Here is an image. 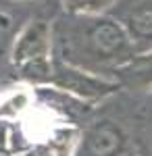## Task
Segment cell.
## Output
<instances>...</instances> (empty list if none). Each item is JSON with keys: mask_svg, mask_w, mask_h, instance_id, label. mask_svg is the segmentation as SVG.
<instances>
[{"mask_svg": "<svg viewBox=\"0 0 152 156\" xmlns=\"http://www.w3.org/2000/svg\"><path fill=\"white\" fill-rule=\"evenodd\" d=\"M121 77L129 85H136L142 90H150L152 92V50L146 54H140L129 62L127 67L121 69Z\"/></svg>", "mask_w": 152, "mask_h": 156, "instance_id": "8992f818", "label": "cell"}, {"mask_svg": "<svg viewBox=\"0 0 152 156\" xmlns=\"http://www.w3.org/2000/svg\"><path fill=\"white\" fill-rule=\"evenodd\" d=\"M0 156H13V154H11V152H6L4 148H0Z\"/></svg>", "mask_w": 152, "mask_h": 156, "instance_id": "ba28073f", "label": "cell"}, {"mask_svg": "<svg viewBox=\"0 0 152 156\" xmlns=\"http://www.w3.org/2000/svg\"><path fill=\"white\" fill-rule=\"evenodd\" d=\"M46 85H52L60 92L71 94L85 102H98V100H104L106 96L115 94L121 87V81L67 65L59 58H52V69H50V77H48Z\"/></svg>", "mask_w": 152, "mask_h": 156, "instance_id": "3957f363", "label": "cell"}, {"mask_svg": "<svg viewBox=\"0 0 152 156\" xmlns=\"http://www.w3.org/2000/svg\"><path fill=\"white\" fill-rule=\"evenodd\" d=\"M69 15H102L115 0H60Z\"/></svg>", "mask_w": 152, "mask_h": 156, "instance_id": "52a82bcc", "label": "cell"}, {"mask_svg": "<svg viewBox=\"0 0 152 156\" xmlns=\"http://www.w3.org/2000/svg\"><path fill=\"white\" fill-rule=\"evenodd\" d=\"M127 135L123 127L113 121H98L81 133L71 156H123Z\"/></svg>", "mask_w": 152, "mask_h": 156, "instance_id": "277c9868", "label": "cell"}, {"mask_svg": "<svg viewBox=\"0 0 152 156\" xmlns=\"http://www.w3.org/2000/svg\"><path fill=\"white\" fill-rule=\"evenodd\" d=\"M52 29V56L92 73H119L136 58L123 25L108 15H69Z\"/></svg>", "mask_w": 152, "mask_h": 156, "instance_id": "6da1fadb", "label": "cell"}, {"mask_svg": "<svg viewBox=\"0 0 152 156\" xmlns=\"http://www.w3.org/2000/svg\"><path fill=\"white\" fill-rule=\"evenodd\" d=\"M52 25L34 19L17 34L11 48V62L27 83L46 85L52 69Z\"/></svg>", "mask_w": 152, "mask_h": 156, "instance_id": "7a4b0ae2", "label": "cell"}, {"mask_svg": "<svg viewBox=\"0 0 152 156\" xmlns=\"http://www.w3.org/2000/svg\"><path fill=\"white\" fill-rule=\"evenodd\" d=\"M125 34H127L131 46L136 50V54H146L152 50V0H142L136 6H131L123 21Z\"/></svg>", "mask_w": 152, "mask_h": 156, "instance_id": "5b68a950", "label": "cell"}]
</instances>
